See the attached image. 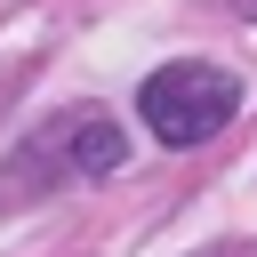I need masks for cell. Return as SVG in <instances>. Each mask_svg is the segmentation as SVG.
Returning <instances> with one entry per match:
<instances>
[{"label": "cell", "instance_id": "1", "mask_svg": "<svg viewBox=\"0 0 257 257\" xmlns=\"http://www.w3.org/2000/svg\"><path fill=\"white\" fill-rule=\"evenodd\" d=\"M120 161H128V137H120L112 112H64V120H48L40 137L16 145V161L0 169V209L48 193V185H64V177H112Z\"/></svg>", "mask_w": 257, "mask_h": 257}, {"label": "cell", "instance_id": "3", "mask_svg": "<svg viewBox=\"0 0 257 257\" xmlns=\"http://www.w3.org/2000/svg\"><path fill=\"white\" fill-rule=\"evenodd\" d=\"M241 16H257V0H241Z\"/></svg>", "mask_w": 257, "mask_h": 257}, {"label": "cell", "instance_id": "2", "mask_svg": "<svg viewBox=\"0 0 257 257\" xmlns=\"http://www.w3.org/2000/svg\"><path fill=\"white\" fill-rule=\"evenodd\" d=\"M233 112H241V80H233L225 64H201V56H177V64H161V72L137 88V120H145L169 153L209 145Z\"/></svg>", "mask_w": 257, "mask_h": 257}]
</instances>
